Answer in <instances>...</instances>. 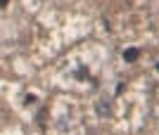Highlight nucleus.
Masks as SVG:
<instances>
[{"instance_id":"1","label":"nucleus","mask_w":159,"mask_h":135,"mask_svg":"<svg viewBox=\"0 0 159 135\" xmlns=\"http://www.w3.org/2000/svg\"><path fill=\"white\" fill-rule=\"evenodd\" d=\"M121 57H124V62H128V64H133V62H135V59H138V57H140V50H138V47H126Z\"/></svg>"},{"instance_id":"2","label":"nucleus","mask_w":159,"mask_h":135,"mask_svg":"<svg viewBox=\"0 0 159 135\" xmlns=\"http://www.w3.org/2000/svg\"><path fill=\"white\" fill-rule=\"evenodd\" d=\"M76 78H81V81H90V76H88L86 69H79V71H76Z\"/></svg>"},{"instance_id":"3","label":"nucleus","mask_w":159,"mask_h":135,"mask_svg":"<svg viewBox=\"0 0 159 135\" xmlns=\"http://www.w3.org/2000/svg\"><path fill=\"white\" fill-rule=\"evenodd\" d=\"M98 109L102 111V116H107V114H109V104H102V102H100V104H98Z\"/></svg>"},{"instance_id":"4","label":"nucleus","mask_w":159,"mask_h":135,"mask_svg":"<svg viewBox=\"0 0 159 135\" xmlns=\"http://www.w3.org/2000/svg\"><path fill=\"white\" fill-rule=\"evenodd\" d=\"M7 5V0H0V7H5Z\"/></svg>"},{"instance_id":"5","label":"nucleus","mask_w":159,"mask_h":135,"mask_svg":"<svg viewBox=\"0 0 159 135\" xmlns=\"http://www.w3.org/2000/svg\"><path fill=\"white\" fill-rule=\"evenodd\" d=\"M154 71H157V74H159V62H157V64H154Z\"/></svg>"}]
</instances>
